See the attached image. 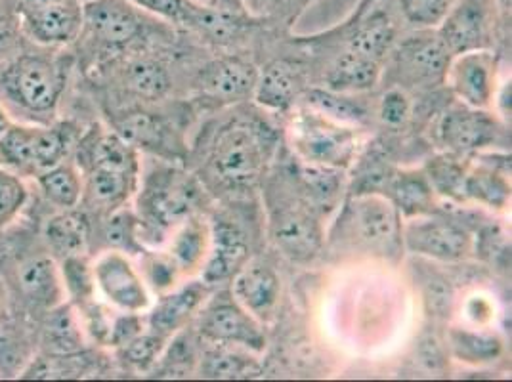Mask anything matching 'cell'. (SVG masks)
<instances>
[{
	"instance_id": "obj_1",
	"label": "cell",
	"mask_w": 512,
	"mask_h": 382,
	"mask_svg": "<svg viewBox=\"0 0 512 382\" xmlns=\"http://www.w3.org/2000/svg\"><path fill=\"white\" fill-rule=\"evenodd\" d=\"M64 88V67L46 54H10L0 62V106L31 125H50Z\"/></svg>"
},
{
	"instance_id": "obj_2",
	"label": "cell",
	"mask_w": 512,
	"mask_h": 382,
	"mask_svg": "<svg viewBox=\"0 0 512 382\" xmlns=\"http://www.w3.org/2000/svg\"><path fill=\"white\" fill-rule=\"evenodd\" d=\"M339 228L365 253L392 258L404 249L402 214L383 193H356L344 205Z\"/></svg>"
},
{
	"instance_id": "obj_3",
	"label": "cell",
	"mask_w": 512,
	"mask_h": 382,
	"mask_svg": "<svg viewBox=\"0 0 512 382\" xmlns=\"http://www.w3.org/2000/svg\"><path fill=\"white\" fill-rule=\"evenodd\" d=\"M197 191L192 178L176 170L150 176L138 201L140 224H146L151 232L184 224L195 209Z\"/></svg>"
},
{
	"instance_id": "obj_4",
	"label": "cell",
	"mask_w": 512,
	"mask_h": 382,
	"mask_svg": "<svg viewBox=\"0 0 512 382\" xmlns=\"http://www.w3.org/2000/svg\"><path fill=\"white\" fill-rule=\"evenodd\" d=\"M293 144L304 163L344 169L356 153V134L320 113H304L293 125Z\"/></svg>"
},
{
	"instance_id": "obj_5",
	"label": "cell",
	"mask_w": 512,
	"mask_h": 382,
	"mask_svg": "<svg viewBox=\"0 0 512 382\" xmlns=\"http://www.w3.org/2000/svg\"><path fill=\"white\" fill-rule=\"evenodd\" d=\"M264 140L249 125L226 128L214 146L216 174L232 186L253 184L264 167Z\"/></svg>"
},
{
	"instance_id": "obj_6",
	"label": "cell",
	"mask_w": 512,
	"mask_h": 382,
	"mask_svg": "<svg viewBox=\"0 0 512 382\" xmlns=\"http://www.w3.org/2000/svg\"><path fill=\"white\" fill-rule=\"evenodd\" d=\"M199 333L216 344H237L255 352L266 346V337L255 316L249 314L234 295L226 293L207 304L199 319Z\"/></svg>"
},
{
	"instance_id": "obj_7",
	"label": "cell",
	"mask_w": 512,
	"mask_h": 382,
	"mask_svg": "<svg viewBox=\"0 0 512 382\" xmlns=\"http://www.w3.org/2000/svg\"><path fill=\"white\" fill-rule=\"evenodd\" d=\"M402 237L407 251L440 262H459L469 258L472 253L469 232L446 218L417 216L404 228Z\"/></svg>"
},
{
	"instance_id": "obj_8",
	"label": "cell",
	"mask_w": 512,
	"mask_h": 382,
	"mask_svg": "<svg viewBox=\"0 0 512 382\" xmlns=\"http://www.w3.org/2000/svg\"><path fill=\"white\" fill-rule=\"evenodd\" d=\"M92 276L96 289L115 308L134 314L150 308L146 283L123 253L109 251L100 256L92 266Z\"/></svg>"
},
{
	"instance_id": "obj_9",
	"label": "cell",
	"mask_w": 512,
	"mask_h": 382,
	"mask_svg": "<svg viewBox=\"0 0 512 382\" xmlns=\"http://www.w3.org/2000/svg\"><path fill=\"white\" fill-rule=\"evenodd\" d=\"M493 2L495 0H457L453 4L444 22L438 25V35L448 46L451 56L488 46Z\"/></svg>"
},
{
	"instance_id": "obj_10",
	"label": "cell",
	"mask_w": 512,
	"mask_h": 382,
	"mask_svg": "<svg viewBox=\"0 0 512 382\" xmlns=\"http://www.w3.org/2000/svg\"><path fill=\"white\" fill-rule=\"evenodd\" d=\"M27 39L41 46L73 43L83 33V0H58L33 12L18 14Z\"/></svg>"
},
{
	"instance_id": "obj_11",
	"label": "cell",
	"mask_w": 512,
	"mask_h": 382,
	"mask_svg": "<svg viewBox=\"0 0 512 382\" xmlns=\"http://www.w3.org/2000/svg\"><path fill=\"white\" fill-rule=\"evenodd\" d=\"M272 237L279 251L297 262L312 260L323 245V232L316 214L300 203L279 207L274 213Z\"/></svg>"
},
{
	"instance_id": "obj_12",
	"label": "cell",
	"mask_w": 512,
	"mask_h": 382,
	"mask_svg": "<svg viewBox=\"0 0 512 382\" xmlns=\"http://www.w3.org/2000/svg\"><path fill=\"white\" fill-rule=\"evenodd\" d=\"M446 79L465 106L486 109L495 88V56L486 48L457 54L451 58Z\"/></svg>"
},
{
	"instance_id": "obj_13",
	"label": "cell",
	"mask_w": 512,
	"mask_h": 382,
	"mask_svg": "<svg viewBox=\"0 0 512 382\" xmlns=\"http://www.w3.org/2000/svg\"><path fill=\"white\" fill-rule=\"evenodd\" d=\"M142 22L128 0H85L83 31L109 46H121L140 35Z\"/></svg>"
},
{
	"instance_id": "obj_14",
	"label": "cell",
	"mask_w": 512,
	"mask_h": 382,
	"mask_svg": "<svg viewBox=\"0 0 512 382\" xmlns=\"http://www.w3.org/2000/svg\"><path fill=\"white\" fill-rule=\"evenodd\" d=\"M438 132L442 144L451 153L461 155L491 146L499 136V123L484 109L459 106L442 117Z\"/></svg>"
},
{
	"instance_id": "obj_15",
	"label": "cell",
	"mask_w": 512,
	"mask_h": 382,
	"mask_svg": "<svg viewBox=\"0 0 512 382\" xmlns=\"http://www.w3.org/2000/svg\"><path fill=\"white\" fill-rule=\"evenodd\" d=\"M232 295L255 318H268L278 304L279 277L262 264L245 266L235 274Z\"/></svg>"
},
{
	"instance_id": "obj_16",
	"label": "cell",
	"mask_w": 512,
	"mask_h": 382,
	"mask_svg": "<svg viewBox=\"0 0 512 382\" xmlns=\"http://www.w3.org/2000/svg\"><path fill=\"white\" fill-rule=\"evenodd\" d=\"M400 56L411 77L428 83L444 81L453 58L438 31H425L407 39L400 48Z\"/></svg>"
},
{
	"instance_id": "obj_17",
	"label": "cell",
	"mask_w": 512,
	"mask_h": 382,
	"mask_svg": "<svg viewBox=\"0 0 512 382\" xmlns=\"http://www.w3.org/2000/svg\"><path fill=\"white\" fill-rule=\"evenodd\" d=\"M211 235H213L211 237L213 249L209 253L205 270H203L205 285H216L235 276L245 264L247 253H249L245 237L234 224L216 222Z\"/></svg>"
},
{
	"instance_id": "obj_18",
	"label": "cell",
	"mask_w": 512,
	"mask_h": 382,
	"mask_svg": "<svg viewBox=\"0 0 512 382\" xmlns=\"http://www.w3.org/2000/svg\"><path fill=\"white\" fill-rule=\"evenodd\" d=\"M207 297V285L201 281L190 283L174 293L159 298L148 316V327L153 333L169 339L184 323L192 318L193 312Z\"/></svg>"
},
{
	"instance_id": "obj_19",
	"label": "cell",
	"mask_w": 512,
	"mask_h": 382,
	"mask_svg": "<svg viewBox=\"0 0 512 382\" xmlns=\"http://www.w3.org/2000/svg\"><path fill=\"white\" fill-rule=\"evenodd\" d=\"M23 297L46 310L64 302L62 272L52 256H37L27 260L18 274Z\"/></svg>"
},
{
	"instance_id": "obj_20",
	"label": "cell",
	"mask_w": 512,
	"mask_h": 382,
	"mask_svg": "<svg viewBox=\"0 0 512 382\" xmlns=\"http://www.w3.org/2000/svg\"><path fill=\"white\" fill-rule=\"evenodd\" d=\"M81 163L86 170L113 169L138 174V157L134 146L117 132H90L79 144Z\"/></svg>"
},
{
	"instance_id": "obj_21",
	"label": "cell",
	"mask_w": 512,
	"mask_h": 382,
	"mask_svg": "<svg viewBox=\"0 0 512 382\" xmlns=\"http://www.w3.org/2000/svg\"><path fill=\"white\" fill-rule=\"evenodd\" d=\"M136 176L132 172L113 169L86 170L83 197L96 209L113 213L121 209L136 190Z\"/></svg>"
},
{
	"instance_id": "obj_22",
	"label": "cell",
	"mask_w": 512,
	"mask_h": 382,
	"mask_svg": "<svg viewBox=\"0 0 512 382\" xmlns=\"http://www.w3.org/2000/svg\"><path fill=\"white\" fill-rule=\"evenodd\" d=\"M256 77L258 71L255 65L239 58H226L214 62L203 71V86L213 96L235 100L255 90Z\"/></svg>"
},
{
	"instance_id": "obj_23",
	"label": "cell",
	"mask_w": 512,
	"mask_h": 382,
	"mask_svg": "<svg viewBox=\"0 0 512 382\" xmlns=\"http://www.w3.org/2000/svg\"><path fill=\"white\" fill-rule=\"evenodd\" d=\"M386 197L407 218L428 216L434 211V190L423 170L394 172Z\"/></svg>"
},
{
	"instance_id": "obj_24",
	"label": "cell",
	"mask_w": 512,
	"mask_h": 382,
	"mask_svg": "<svg viewBox=\"0 0 512 382\" xmlns=\"http://www.w3.org/2000/svg\"><path fill=\"white\" fill-rule=\"evenodd\" d=\"M43 342L52 356H69L83 350L85 327L73 306L58 304L56 308L48 310Z\"/></svg>"
},
{
	"instance_id": "obj_25",
	"label": "cell",
	"mask_w": 512,
	"mask_h": 382,
	"mask_svg": "<svg viewBox=\"0 0 512 382\" xmlns=\"http://www.w3.org/2000/svg\"><path fill=\"white\" fill-rule=\"evenodd\" d=\"M256 104L266 109L283 111L291 107L293 100L299 94V77L293 65L287 62H272L264 67L262 73L256 77L255 90Z\"/></svg>"
},
{
	"instance_id": "obj_26",
	"label": "cell",
	"mask_w": 512,
	"mask_h": 382,
	"mask_svg": "<svg viewBox=\"0 0 512 382\" xmlns=\"http://www.w3.org/2000/svg\"><path fill=\"white\" fill-rule=\"evenodd\" d=\"M88 234L90 226L85 214L77 213L75 209L56 214L44 226V239L48 243V249L62 260L67 256L83 255Z\"/></svg>"
},
{
	"instance_id": "obj_27",
	"label": "cell",
	"mask_w": 512,
	"mask_h": 382,
	"mask_svg": "<svg viewBox=\"0 0 512 382\" xmlns=\"http://www.w3.org/2000/svg\"><path fill=\"white\" fill-rule=\"evenodd\" d=\"M37 184L48 203L67 211L75 209L83 201L85 180L81 172L71 163H60L37 174Z\"/></svg>"
},
{
	"instance_id": "obj_28",
	"label": "cell",
	"mask_w": 512,
	"mask_h": 382,
	"mask_svg": "<svg viewBox=\"0 0 512 382\" xmlns=\"http://www.w3.org/2000/svg\"><path fill=\"white\" fill-rule=\"evenodd\" d=\"M379 77H381L379 62L350 50L331 69L327 83H329V90L348 94V92L371 90L379 83Z\"/></svg>"
},
{
	"instance_id": "obj_29",
	"label": "cell",
	"mask_w": 512,
	"mask_h": 382,
	"mask_svg": "<svg viewBox=\"0 0 512 382\" xmlns=\"http://www.w3.org/2000/svg\"><path fill=\"white\" fill-rule=\"evenodd\" d=\"M117 134L127 140L130 146H138V148L151 149V151H163L169 142V134L171 128L167 127V123L151 113L144 111H134L125 115L119 123H117Z\"/></svg>"
},
{
	"instance_id": "obj_30",
	"label": "cell",
	"mask_w": 512,
	"mask_h": 382,
	"mask_svg": "<svg viewBox=\"0 0 512 382\" xmlns=\"http://www.w3.org/2000/svg\"><path fill=\"white\" fill-rule=\"evenodd\" d=\"M396 39L394 23L384 12H375L367 22L360 25V29L354 33L350 50L356 54H362L365 58H371L379 62L384 54L392 48Z\"/></svg>"
},
{
	"instance_id": "obj_31",
	"label": "cell",
	"mask_w": 512,
	"mask_h": 382,
	"mask_svg": "<svg viewBox=\"0 0 512 382\" xmlns=\"http://www.w3.org/2000/svg\"><path fill=\"white\" fill-rule=\"evenodd\" d=\"M211 243V232L203 222L186 220L182 230L172 239L171 258L180 272L197 268L207 256Z\"/></svg>"
},
{
	"instance_id": "obj_32",
	"label": "cell",
	"mask_w": 512,
	"mask_h": 382,
	"mask_svg": "<svg viewBox=\"0 0 512 382\" xmlns=\"http://www.w3.org/2000/svg\"><path fill=\"white\" fill-rule=\"evenodd\" d=\"M260 371L262 367L255 358L226 348L209 350L201 360V375L207 379H247Z\"/></svg>"
},
{
	"instance_id": "obj_33",
	"label": "cell",
	"mask_w": 512,
	"mask_h": 382,
	"mask_svg": "<svg viewBox=\"0 0 512 382\" xmlns=\"http://www.w3.org/2000/svg\"><path fill=\"white\" fill-rule=\"evenodd\" d=\"M300 180L304 184V190L310 195V201H314L323 209L337 207L342 188H344L342 169L304 163L300 167Z\"/></svg>"
},
{
	"instance_id": "obj_34",
	"label": "cell",
	"mask_w": 512,
	"mask_h": 382,
	"mask_svg": "<svg viewBox=\"0 0 512 382\" xmlns=\"http://www.w3.org/2000/svg\"><path fill=\"white\" fill-rule=\"evenodd\" d=\"M306 102L312 107V111L341 125H360L367 117L362 104L335 90H308Z\"/></svg>"
},
{
	"instance_id": "obj_35",
	"label": "cell",
	"mask_w": 512,
	"mask_h": 382,
	"mask_svg": "<svg viewBox=\"0 0 512 382\" xmlns=\"http://www.w3.org/2000/svg\"><path fill=\"white\" fill-rule=\"evenodd\" d=\"M465 197L491 209H503L509 203L511 186L499 172L493 169H478L467 172Z\"/></svg>"
},
{
	"instance_id": "obj_36",
	"label": "cell",
	"mask_w": 512,
	"mask_h": 382,
	"mask_svg": "<svg viewBox=\"0 0 512 382\" xmlns=\"http://www.w3.org/2000/svg\"><path fill=\"white\" fill-rule=\"evenodd\" d=\"M449 342H451L453 354L467 363L493 361L503 352V342L497 335H491V333L453 329L449 333Z\"/></svg>"
},
{
	"instance_id": "obj_37",
	"label": "cell",
	"mask_w": 512,
	"mask_h": 382,
	"mask_svg": "<svg viewBox=\"0 0 512 382\" xmlns=\"http://www.w3.org/2000/svg\"><path fill=\"white\" fill-rule=\"evenodd\" d=\"M425 174L432 190L440 195H446L449 199L465 201V178L467 170L455 159V155H442L436 159H430Z\"/></svg>"
},
{
	"instance_id": "obj_38",
	"label": "cell",
	"mask_w": 512,
	"mask_h": 382,
	"mask_svg": "<svg viewBox=\"0 0 512 382\" xmlns=\"http://www.w3.org/2000/svg\"><path fill=\"white\" fill-rule=\"evenodd\" d=\"M104 237L107 245L115 251H127L130 255L144 253L142 241H140V218L130 211H113L109 213Z\"/></svg>"
},
{
	"instance_id": "obj_39",
	"label": "cell",
	"mask_w": 512,
	"mask_h": 382,
	"mask_svg": "<svg viewBox=\"0 0 512 382\" xmlns=\"http://www.w3.org/2000/svg\"><path fill=\"white\" fill-rule=\"evenodd\" d=\"M127 83L144 98H161L167 94L171 79L163 65L153 60H138L128 67Z\"/></svg>"
},
{
	"instance_id": "obj_40",
	"label": "cell",
	"mask_w": 512,
	"mask_h": 382,
	"mask_svg": "<svg viewBox=\"0 0 512 382\" xmlns=\"http://www.w3.org/2000/svg\"><path fill=\"white\" fill-rule=\"evenodd\" d=\"M62 281H64L65 295L85 304L94 295V276L92 268L83 255L67 256L62 260Z\"/></svg>"
},
{
	"instance_id": "obj_41",
	"label": "cell",
	"mask_w": 512,
	"mask_h": 382,
	"mask_svg": "<svg viewBox=\"0 0 512 382\" xmlns=\"http://www.w3.org/2000/svg\"><path fill=\"white\" fill-rule=\"evenodd\" d=\"M27 188L12 170L0 167V230L10 226L27 203Z\"/></svg>"
},
{
	"instance_id": "obj_42",
	"label": "cell",
	"mask_w": 512,
	"mask_h": 382,
	"mask_svg": "<svg viewBox=\"0 0 512 382\" xmlns=\"http://www.w3.org/2000/svg\"><path fill=\"white\" fill-rule=\"evenodd\" d=\"M455 2L457 0H400V6L407 22L434 29L444 22Z\"/></svg>"
},
{
	"instance_id": "obj_43",
	"label": "cell",
	"mask_w": 512,
	"mask_h": 382,
	"mask_svg": "<svg viewBox=\"0 0 512 382\" xmlns=\"http://www.w3.org/2000/svg\"><path fill=\"white\" fill-rule=\"evenodd\" d=\"M165 342H167L165 337H161L153 331L140 333L136 339L130 340L121 348V356L128 365H132L136 369H148L165 350Z\"/></svg>"
},
{
	"instance_id": "obj_44",
	"label": "cell",
	"mask_w": 512,
	"mask_h": 382,
	"mask_svg": "<svg viewBox=\"0 0 512 382\" xmlns=\"http://www.w3.org/2000/svg\"><path fill=\"white\" fill-rule=\"evenodd\" d=\"M178 272L180 270L171 255H150L146 258V276L155 291H169L176 281Z\"/></svg>"
},
{
	"instance_id": "obj_45",
	"label": "cell",
	"mask_w": 512,
	"mask_h": 382,
	"mask_svg": "<svg viewBox=\"0 0 512 382\" xmlns=\"http://www.w3.org/2000/svg\"><path fill=\"white\" fill-rule=\"evenodd\" d=\"M409 113H411V106L402 90L394 88L384 94L381 109H379V115H381L384 125L392 128L402 127V125H406Z\"/></svg>"
},
{
	"instance_id": "obj_46",
	"label": "cell",
	"mask_w": 512,
	"mask_h": 382,
	"mask_svg": "<svg viewBox=\"0 0 512 382\" xmlns=\"http://www.w3.org/2000/svg\"><path fill=\"white\" fill-rule=\"evenodd\" d=\"M140 333H144V319L140 318V314L125 312L123 316L111 321L107 346L123 348L130 340L136 339Z\"/></svg>"
},
{
	"instance_id": "obj_47",
	"label": "cell",
	"mask_w": 512,
	"mask_h": 382,
	"mask_svg": "<svg viewBox=\"0 0 512 382\" xmlns=\"http://www.w3.org/2000/svg\"><path fill=\"white\" fill-rule=\"evenodd\" d=\"M20 20L14 8L0 6V62L14 54V48L20 39Z\"/></svg>"
},
{
	"instance_id": "obj_48",
	"label": "cell",
	"mask_w": 512,
	"mask_h": 382,
	"mask_svg": "<svg viewBox=\"0 0 512 382\" xmlns=\"http://www.w3.org/2000/svg\"><path fill=\"white\" fill-rule=\"evenodd\" d=\"M281 2L283 0H245V6H247V10H251L255 14H268V12L276 10Z\"/></svg>"
},
{
	"instance_id": "obj_49",
	"label": "cell",
	"mask_w": 512,
	"mask_h": 382,
	"mask_svg": "<svg viewBox=\"0 0 512 382\" xmlns=\"http://www.w3.org/2000/svg\"><path fill=\"white\" fill-rule=\"evenodd\" d=\"M8 287H6V283H4V279L0 277V319L4 318V314H6V310H8Z\"/></svg>"
},
{
	"instance_id": "obj_50",
	"label": "cell",
	"mask_w": 512,
	"mask_h": 382,
	"mask_svg": "<svg viewBox=\"0 0 512 382\" xmlns=\"http://www.w3.org/2000/svg\"><path fill=\"white\" fill-rule=\"evenodd\" d=\"M8 127H10V121H8V117H6L4 107L0 106V136L4 134V130Z\"/></svg>"
},
{
	"instance_id": "obj_51",
	"label": "cell",
	"mask_w": 512,
	"mask_h": 382,
	"mask_svg": "<svg viewBox=\"0 0 512 382\" xmlns=\"http://www.w3.org/2000/svg\"><path fill=\"white\" fill-rule=\"evenodd\" d=\"M193 4H201V6H218V0H188Z\"/></svg>"
},
{
	"instance_id": "obj_52",
	"label": "cell",
	"mask_w": 512,
	"mask_h": 382,
	"mask_svg": "<svg viewBox=\"0 0 512 382\" xmlns=\"http://www.w3.org/2000/svg\"><path fill=\"white\" fill-rule=\"evenodd\" d=\"M16 2H18V0H0V6H8V8H10V4H12L14 10H16Z\"/></svg>"
},
{
	"instance_id": "obj_53",
	"label": "cell",
	"mask_w": 512,
	"mask_h": 382,
	"mask_svg": "<svg viewBox=\"0 0 512 382\" xmlns=\"http://www.w3.org/2000/svg\"><path fill=\"white\" fill-rule=\"evenodd\" d=\"M83 2H85V0H83Z\"/></svg>"
}]
</instances>
